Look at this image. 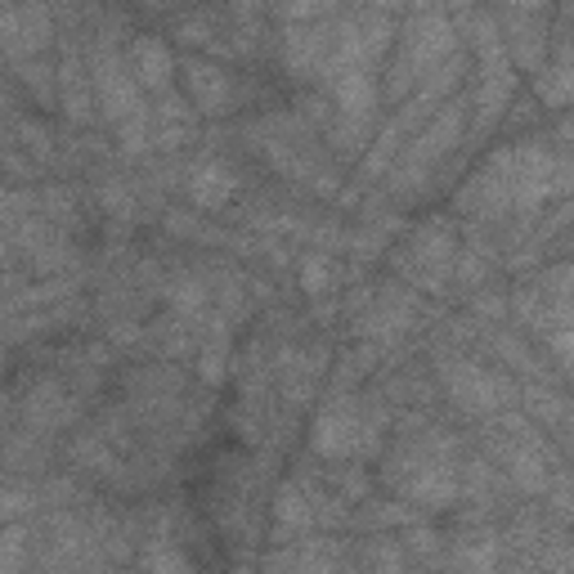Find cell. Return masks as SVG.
Instances as JSON below:
<instances>
[{
    "mask_svg": "<svg viewBox=\"0 0 574 574\" xmlns=\"http://www.w3.org/2000/svg\"><path fill=\"white\" fill-rule=\"evenodd\" d=\"M467 108L472 103H463V99H449L435 118H431V126L427 131H418L413 135V144H405L399 148V157L390 162V189L395 194H418L422 189V180L431 176V170L453 153V144L463 140V122H467Z\"/></svg>",
    "mask_w": 574,
    "mask_h": 574,
    "instance_id": "cell-1",
    "label": "cell"
},
{
    "mask_svg": "<svg viewBox=\"0 0 574 574\" xmlns=\"http://www.w3.org/2000/svg\"><path fill=\"white\" fill-rule=\"evenodd\" d=\"M382 449V413L364 409L351 390H336L319 422H314V453L323 457H364Z\"/></svg>",
    "mask_w": 574,
    "mask_h": 574,
    "instance_id": "cell-2",
    "label": "cell"
},
{
    "mask_svg": "<svg viewBox=\"0 0 574 574\" xmlns=\"http://www.w3.org/2000/svg\"><path fill=\"white\" fill-rule=\"evenodd\" d=\"M440 377H444V390L457 409H467L476 418L485 413H503L511 399H516V382L498 368H485L476 360H457V355H444L440 360Z\"/></svg>",
    "mask_w": 574,
    "mask_h": 574,
    "instance_id": "cell-3",
    "label": "cell"
},
{
    "mask_svg": "<svg viewBox=\"0 0 574 574\" xmlns=\"http://www.w3.org/2000/svg\"><path fill=\"white\" fill-rule=\"evenodd\" d=\"M90 90H95V103L103 108V118L118 126L122 118H131L135 108H144V90L135 86L131 68H122L118 49H112L108 41L95 45L90 54Z\"/></svg>",
    "mask_w": 574,
    "mask_h": 574,
    "instance_id": "cell-4",
    "label": "cell"
},
{
    "mask_svg": "<svg viewBox=\"0 0 574 574\" xmlns=\"http://www.w3.org/2000/svg\"><path fill=\"white\" fill-rule=\"evenodd\" d=\"M54 45V14L45 0H23V5L0 10V49L14 59H32Z\"/></svg>",
    "mask_w": 574,
    "mask_h": 574,
    "instance_id": "cell-5",
    "label": "cell"
},
{
    "mask_svg": "<svg viewBox=\"0 0 574 574\" xmlns=\"http://www.w3.org/2000/svg\"><path fill=\"white\" fill-rule=\"evenodd\" d=\"M176 73L185 77L189 99H194L198 112H207V118H220V112H229V103H234V77H229L216 59H202V54H185V59L176 64Z\"/></svg>",
    "mask_w": 574,
    "mask_h": 574,
    "instance_id": "cell-6",
    "label": "cell"
},
{
    "mask_svg": "<svg viewBox=\"0 0 574 574\" xmlns=\"http://www.w3.org/2000/svg\"><path fill=\"white\" fill-rule=\"evenodd\" d=\"M516 95V68L511 59L503 54V59H489L481 64V90H476V122H472V135H489L498 122H503V112Z\"/></svg>",
    "mask_w": 574,
    "mask_h": 574,
    "instance_id": "cell-7",
    "label": "cell"
},
{
    "mask_svg": "<svg viewBox=\"0 0 574 574\" xmlns=\"http://www.w3.org/2000/svg\"><path fill=\"white\" fill-rule=\"evenodd\" d=\"M131 77H135V86L140 90H148V95H162V90H170V81H176V49H170L162 36H135L131 41Z\"/></svg>",
    "mask_w": 574,
    "mask_h": 574,
    "instance_id": "cell-8",
    "label": "cell"
},
{
    "mask_svg": "<svg viewBox=\"0 0 574 574\" xmlns=\"http://www.w3.org/2000/svg\"><path fill=\"white\" fill-rule=\"evenodd\" d=\"M54 99L68 112L73 126H90L95 122V90H90V73L81 68L77 49H64L59 68H54Z\"/></svg>",
    "mask_w": 574,
    "mask_h": 574,
    "instance_id": "cell-9",
    "label": "cell"
},
{
    "mask_svg": "<svg viewBox=\"0 0 574 574\" xmlns=\"http://www.w3.org/2000/svg\"><path fill=\"white\" fill-rule=\"evenodd\" d=\"M332 27L336 23H287L283 36V59L297 77L319 73V64L328 59V45H332Z\"/></svg>",
    "mask_w": 574,
    "mask_h": 574,
    "instance_id": "cell-10",
    "label": "cell"
},
{
    "mask_svg": "<svg viewBox=\"0 0 574 574\" xmlns=\"http://www.w3.org/2000/svg\"><path fill=\"white\" fill-rule=\"evenodd\" d=\"M189 198H194V207H202V211H220L229 198L239 194V176H234V166L229 162H198L194 170H189Z\"/></svg>",
    "mask_w": 574,
    "mask_h": 574,
    "instance_id": "cell-11",
    "label": "cell"
},
{
    "mask_svg": "<svg viewBox=\"0 0 574 574\" xmlns=\"http://www.w3.org/2000/svg\"><path fill=\"white\" fill-rule=\"evenodd\" d=\"M274 530H278V543L319 530L314 526V498H310V489L301 481L278 489V498H274Z\"/></svg>",
    "mask_w": 574,
    "mask_h": 574,
    "instance_id": "cell-12",
    "label": "cell"
},
{
    "mask_svg": "<svg viewBox=\"0 0 574 574\" xmlns=\"http://www.w3.org/2000/svg\"><path fill=\"white\" fill-rule=\"evenodd\" d=\"M336 99V108L346 112V118H373L377 108V81H373V68H346L336 73L332 81H323Z\"/></svg>",
    "mask_w": 574,
    "mask_h": 574,
    "instance_id": "cell-13",
    "label": "cell"
},
{
    "mask_svg": "<svg viewBox=\"0 0 574 574\" xmlns=\"http://www.w3.org/2000/svg\"><path fill=\"white\" fill-rule=\"evenodd\" d=\"M526 418L539 422V427H548V431H556L561 440H565V431H570V405H565L561 390H539V386H530V390H526Z\"/></svg>",
    "mask_w": 574,
    "mask_h": 574,
    "instance_id": "cell-14",
    "label": "cell"
},
{
    "mask_svg": "<svg viewBox=\"0 0 574 574\" xmlns=\"http://www.w3.org/2000/svg\"><path fill=\"white\" fill-rule=\"evenodd\" d=\"M534 73H539V81H534L539 103L561 108V103L570 99V49H565V36H561V45H556V59H552L548 68H534Z\"/></svg>",
    "mask_w": 574,
    "mask_h": 574,
    "instance_id": "cell-15",
    "label": "cell"
},
{
    "mask_svg": "<svg viewBox=\"0 0 574 574\" xmlns=\"http://www.w3.org/2000/svg\"><path fill=\"white\" fill-rule=\"evenodd\" d=\"M489 351L511 368V373H526V377H543V360L530 355L526 341H516L511 332H489Z\"/></svg>",
    "mask_w": 574,
    "mask_h": 574,
    "instance_id": "cell-16",
    "label": "cell"
},
{
    "mask_svg": "<svg viewBox=\"0 0 574 574\" xmlns=\"http://www.w3.org/2000/svg\"><path fill=\"white\" fill-rule=\"evenodd\" d=\"M118 144H122L126 157H144L148 153V144H153V112L148 108H135L131 118L118 122Z\"/></svg>",
    "mask_w": 574,
    "mask_h": 574,
    "instance_id": "cell-17",
    "label": "cell"
},
{
    "mask_svg": "<svg viewBox=\"0 0 574 574\" xmlns=\"http://www.w3.org/2000/svg\"><path fill=\"white\" fill-rule=\"evenodd\" d=\"M14 68H19L23 86H27L32 95H41V103H59V99H54V68L45 64V54H32V59H14Z\"/></svg>",
    "mask_w": 574,
    "mask_h": 574,
    "instance_id": "cell-18",
    "label": "cell"
},
{
    "mask_svg": "<svg viewBox=\"0 0 574 574\" xmlns=\"http://www.w3.org/2000/svg\"><path fill=\"white\" fill-rule=\"evenodd\" d=\"M301 287H306L310 297H328V292H336V269H332V261H328L323 252H314V256L301 261Z\"/></svg>",
    "mask_w": 574,
    "mask_h": 574,
    "instance_id": "cell-19",
    "label": "cell"
},
{
    "mask_svg": "<svg viewBox=\"0 0 574 574\" xmlns=\"http://www.w3.org/2000/svg\"><path fill=\"white\" fill-rule=\"evenodd\" d=\"M453 561H457V565H476V570H494V565H498V539H494L489 530L476 534V543L463 539V548H457Z\"/></svg>",
    "mask_w": 574,
    "mask_h": 574,
    "instance_id": "cell-20",
    "label": "cell"
},
{
    "mask_svg": "<svg viewBox=\"0 0 574 574\" xmlns=\"http://www.w3.org/2000/svg\"><path fill=\"white\" fill-rule=\"evenodd\" d=\"M336 0H283V23H323Z\"/></svg>",
    "mask_w": 574,
    "mask_h": 574,
    "instance_id": "cell-21",
    "label": "cell"
},
{
    "mask_svg": "<svg viewBox=\"0 0 574 574\" xmlns=\"http://www.w3.org/2000/svg\"><path fill=\"white\" fill-rule=\"evenodd\" d=\"M27 530L23 526H5L0 530V570H19L27 561Z\"/></svg>",
    "mask_w": 574,
    "mask_h": 574,
    "instance_id": "cell-22",
    "label": "cell"
},
{
    "mask_svg": "<svg viewBox=\"0 0 574 574\" xmlns=\"http://www.w3.org/2000/svg\"><path fill=\"white\" fill-rule=\"evenodd\" d=\"M99 202H103L108 216H118V220H131V216H135V194H131L122 180H108L103 194H99Z\"/></svg>",
    "mask_w": 574,
    "mask_h": 574,
    "instance_id": "cell-23",
    "label": "cell"
},
{
    "mask_svg": "<svg viewBox=\"0 0 574 574\" xmlns=\"http://www.w3.org/2000/svg\"><path fill=\"white\" fill-rule=\"evenodd\" d=\"M14 135H19V140H23V144H27L36 157H45V162L54 157V135H49L41 122H27V118H19V122H14Z\"/></svg>",
    "mask_w": 574,
    "mask_h": 574,
    "instance_id": "cell-24",
    "label": "cell"
},
{
    "mask_svg": "<svg viewBox=\"0 0 574 574\" xmlns=\"http://www.w3.org/2000/svg\"><path fill=\"white\" fill-rule=\"evenodd\" d=\"M32 507H36V494H32V489H23V485L0 489V526L14 521V516H23V511H32Z\"/></svg>",
    "mask_w": 574,
    "mask_h": 574,
    "instance_id": "cell-25",
    "label": "cell"
},
{
    "mask_svg": "<svg viewBox=\"0 0 574 574\" xmlns=\"http://www.w3.org/2000/svg\"><path fill=\"white\" fill-rule=\"evenodd\" d=\"M176 41H180L185 49H216V36H211V27H207L202 19H185V23L176 27Z\"/></svg>",
    "mask_w": 574,
    "mask_h": 574,
    "instance_id": "cell-26",
    "label": "cell"
},
{
    "mask_svg": "<svg viewBox=\"0 0 574 574\" xmlns=\"http://www.w3.org/2000/svg\"><path fill=\"white\" fill-rule=\"evenodd\" d=\"M332 485H336V489H341V494H346V498H351V503H355V498H364V494H368V481H364V476H360V472H332Z\"/></svg>",
    "mask_w": 574,
    "mask_h": 574,
    "instance_id": "cell-27",
    "label": "cell"
},
{
    "mask_svg": "<svg viewBox=\"0 0 574 574\" xmlns=\"http://www.w3.org/2000/svg\"><path fill=\"white\" fill-rule=\"evenodd\" d=\"M368 561H373V565H386V570H390V565H405V552H399V548H395V539H390V543L373 548V552H368Z\"/></svg>",
    "mask_w": 574,
    "mask_h": 574,
    "instance_id": "cell-28",
    "label": "cell"
},
{
    "mask_svg": "<svg viewBox=\"0 0 574 574\" xmlns=\"http://www.w3.org/2000/svg\"><path fill=\"white\" fill-rule=\"evenodd\" d=\"M476 314H481V319H503V314H507V301L489 292V297H481V301H476Z\"/></svg>",
    "mask_w": 574,
    "mask_h": 574,
    "instance_id": "cell-29",
    "label": "cell"
},
{
    "mask_svg": "<svg viewBox=\"0 0 574 574\" xmlns=\"http://www.w3.org/2000/svg\"><path fill=\"white\" fill-rule=\"evenodd\" d=\"M0 144H5V126H0Z\"/></svg>",
    "mask_w": 574,
    "mask_h": 574,
    "instance_id": "cell-30",
    "label": "cell"
}]
</instances>
